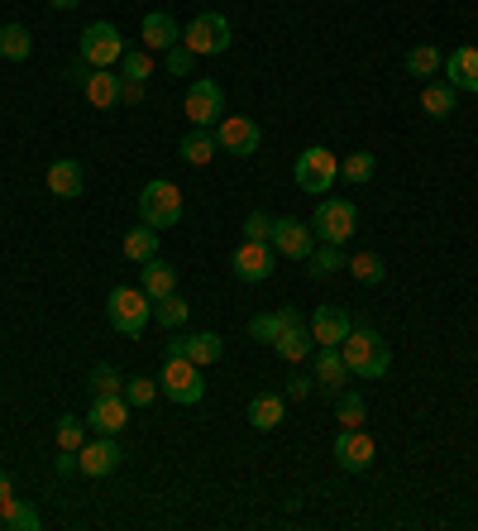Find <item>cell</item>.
<instances>
[{"label": "cell", "instance_id": "cell-25", "mask_svg": "<svg viewBox=\"0 0 478 531\" xmlns=\"http://www.w3.org/2000/svg\"><path fill=\"white\" fill-rule=\"evenodd\" d=\"M273 350H278V359H287V364H302V359H311L316 354V335H311V326H292V331H283L278 340H273Z\"/></svg>", "mask_w": 478, "mask_h": 531}, {"label": "cell", "instance_id": "cell-45", "mask_svg": "<svg viewBox=\"0 0 478 531\" xmlns=\"http://www.w3.org/2000/svg\"><path fill=\"white\" fill-rule=\"evenodd\" d=\"M120 101L139 106V101H144V82H120Z\"/></svg>", "mask_w": 478, "mask_h": 531}, {"label": "cell", "instance_id": "cell-7", "mask_svg": "<svg viewBox=\"0 0 478 531\" xmlns=\"http://www.w3.org/2000/svg\"><path fill=\"white\" fill-rule=\"evenodd\" d=\"M77 53H82V63L87 67H115L120 58H125V39H120V29H115L110 20H96V24L82 29Z\"/></svg>", "mask_w": 478, "mask_h": 531}, {"label": "cell", "instance_id": "cell-32", "mask_svg": "<svg viewBox=\"0 0 478 531\" xmlns=\"http://www.w3.org/2000/svg\"><path fill=\"white\" fill-rule=\"evenodd\" d=\"M345 268L354 273V283H364V288H378V283L388 278V264H383V259H378L373 249H364V254H354V259H349Z\"/></svg>", "mask_w": 478, "mask_h": 531}, {"label": "cell", "instance_id": "cell-33", "mask_svg": "<svg viewBox=\"0 0 478 531\" xmlns=\"http://www.w3.org/2000/svg\"><path fill=\"white\" fill-rule=\"evenodd\" d=\"M0 522H5L10 531H39V527H44V517L29 508V503H20V498L0 503Z\"/></svg>", "mask_w": 478, "mask_h": 531}, {"label": "cell", "instance_id": "cell-26", "mask_svg": "<svg viewBox=\"0 0 478 531\" xmlns=\"http://www.w3.org/2000/svg\"><path fill=\"white\" fill-rule=\"evenodd\" d=\"M283 417H287V398H278V393H259L249 402V426L254 431H278Z\"/></svg>", "mask_w": 478, "mask_h": 531}, {"label": "cell", "instance_id": "cell-14", "mask_svg": "<svg viewBox=\"0 0 478 531\" xmlns=\"http://www.w3.org/2000/svg\"><path fill=\"white\" fill-rule=\"evenodd\" d=\"M268 244H273L278 254H287V259H302V264H306V254L316 249V230H311L306 221L278 216V221H273V240H268Z\"/></svg>", "mask_w": 478, "mask_h": 531}, {"label": "cell", "instance_id": "cell-20", "mask_svg": "<svg viewBox=\"0 0 478 531\" xmlns=\"http://www.w3.org/2000/svg\"><path fill=\"white\" fill-rule=\"evenodd\" d=\"M120 82L125 77H115L110 67H91L87 77H82V91H87V101L96 111H115L120 106Z\"/></svg>", "mask_w": 478, "mask_h": 531}, {"label": "cell", "instance_id": "cell-19", "mask_svg": "<svg viewBox=\"0 0 478 531\" xmlns=\"http://www.w3.org/2000/svg\"><path fill=\"white\" fill-rule=\"evenodd\" d=\"M316 383L326 388L330 398H340L349 383V369H345V354L340 345H316Z\"/></svg>", "mask_w": 478, "mask_h": 531}, {"label": "cell", "instance_id": "cell-43", "mask_svg": "<svg viewBox=\"0 0 478 531\" xmlns=\"http://www.w3.org/2000/svg\"><path fill=\"white\" fill-rule=\"evenodd\" d=\"M244 240H259V244L273 240V216H268V211H254V216L244 221Z\"/></svg>", "mask_w": 478, "mask_h": 531}, {"label": "cell", "instance_id": "cell-41", "mask_svg": "<svg viewBox=\"0 0 478 531\" xmlns=\"http://www.w3.org/2000/svg\"><path fill=\"white\" fill-rule=\"evenodd\" d=\"M153 398H158V383L153 378H125V402L130 407H149Z\"/></svg>", "mask_w": 478, "mask_h": 531}, {"label": "cell", "instance_id": "cell-9", "mask_svg": "<svg viewBox=\"0 0 478 531\" xmlns=\"http://www.w3.org/2000/svg\"><path fill=\"white\" fill-rule=\"evenodd\" d=\"M187 120H192V130H211V125H220V115H225V91H220V82H211V77H196L192 87H187Z\"/></svg>", "mask_w": 478, "mask_h": 531}, {"label": "cell", "instance_id": "cell-47", "mask_svg": "<svg viewBox=\"0 0 478 531\" xmlns=\"http://www.w3.org/2000/svg\"><path fill=\"white\" fill-rule=\"evenodd\" d=\"M53 10H72V5H82V0H48Z\"/></svg>", "mask_w": 478, "mask_h": 531}, {"label": "cell", "instance_id": "cell-37", "mask_svg": "<svg viewBox=\"0 0 478 531\" xmlns=\"http://www.w3.org/2000/svg\"><path fill=\"white\" fill-rule=\"evenodd\" d=\"M335 412H340V431H354V426H364V412H369V407H364V398H359V393H340V398H335Z\"/></svg>", "mask_w": 478, "mask_h": 531}, {"label": "cell", "instance_id": "cell-8", "mask_svg": "<svg viewBox=\"0 0 478 531\" xmlns=\"http://www.w3.org/2000/svg\"><path fill=\"white\" fill-rule=\"evenodd\" d=\"M230 20L225 15H196L187 29H182V44L192 48L196 58H216V53H225L230 48Z\"/></svg>", "mask_w": 478, "mask_h": 531}, {"label": "cell", "instance_id": "cell-42", "mask_svg": "<svg viewBox=\"0 0 478 531\" xmlns=\"http://www.w3.org/2000/svg\"><path fill=\"white\" fill-rule=\"evenodd\" d=\"M163 67H168L173 77H187V72L196 67V53L187 44H177V48H168V53H163Z\"/></svg>", "mask_w": 478, "mask_h": 531}, {"label": "cell", "instance_id": "cell-22", "mask_svg": "<svg viewBox=\"0 0 478 531\" xmlns=\"http://www.w3.org/2000/svg\"><path fill=\"white\" fill-rule=\"evenodd\" d=\"M440 72H445V82L455 91H478V48H469V44L455 48Z\"/></svg>", "mask_w": 478, "mask_h": 531}, {"label": "cell", "instance_id": "cell-44", "mask_svg": "<svg viewBox=\"0 0 478 531\" xmlns=\"http://www.w3.org/2000/svg\"><path fill=\"white\" fill-rule=\"evenodd\" d=\"M311 383H316V378H306V374H292V378H287V398H292V402L311 398Z\"/></svg>", "mask_w": 478, "mask_h": 531}, {"label": "cell", "instance_id": "cell-3", "mask_svg": "<svg viewBox=\"0 0 478 531\" xmlns=\"http://www.w3.org/2000/svg\"><path fill=\"white\" fill-rule=\"evenodd\" d=\"M139 221L153 225V230H173L182 221V187L163 182V177L144 182V192H139Z\"/></svg>", "mask_w": 478, "mask_h": 531}, {"label": "cell", "instance_id": "cell-31", "mask_svg": "<svg viewBox=\"0 0 478 531\" xmlns=\"http://www.w3.org/2000/svg\"><path fill=\"white\" fill-rule=\"evenodd\" d=\"M345 264H349V259H345V249H340V244H321V249H311V254H306V273H311V278H335Z\"/></svg>", "mask_w": 478, "mask_h": 531}, {"label": "cell", "instance_id": "cell-38", "mask_svg": "<svg viewBox=\"0 0 478 531\" xmlns=\"http://www.w3.org/2000/svg\"><path fill=\"white\" fill-rule=\"evenodd\" d=\"M373 173H378V158H373V154H349L345 163H340V177H345L349 187H359V182H369Z\"/></svg>", "mask_w": 478, "mask_h": 531}, {"label": "cell", "instance_id": "cell-28", "mask_svg": "<svg viewBox=\"0 0 478 531\" xmlns=\"http://www.w3.org/2000/svg\"><path fill=\"white\" fill-rule=\"evenodd\" d=\"M216 149H220L216 130H192L182 144H177V158H182V163H192V168H206V163L216 158Z\"/></svg>", "mask_w": 478, "mask_h": 531}, {"label": "cell", "instance_id": "cell-24", "mask_svg": "<svg viewBox=\"0 0 478 531\" xmlns=\"http://www.w3.org/2000/svg\"><path fill=\"white\" fill-rule=\"evenodd\" d=\"M139 288L149 292V302H163L168 292H177V268L163 264V259H149L139 268Z\"/></svg>", "mask_w": 478, "mask_h": 531}, {"label": "cell", "instance_id": "cell-4", "mask_svg": "<svg viewBox=\"0 0 478 531\" xmlns=\"http://www.w3.org/2000/svg\"><path fill=\"white\" fill-rule=\"evenodd\" d=\"M311 230H316V240H321V244H340V249H345L349 235L359 230V211H354V201L321 197V201H316V216H311Z\"/></svg>", "mask_w": 478, "mask_h": 531}, {"label": "cell", "instance_id": "cell-17", "mask_svg": "<svg viewBox=\"0 0 478 531\" xmlns=\"http://www.w3.org/2000/svg\"><path fill=\"white\" fill-rule=\"evenodd\" d=\"M87 426H91V431H101V436H120V431L130 426V402H125V393H115V398H96V402H91Z\"/></svg>", "mask_w": 478, "mask_h": 531}, {"label": "cell", "instance_id": "cell-15", "mask_svg": "<svg viewBox=\"0 0 478 531\" xmlns=\"http://www.w3.org/2000/svg\"><path fill=\"white\" fill-rule=\"evenodd\" d=\"M163 350H168V354H182V359H192L196 369H206V364H216L220 354H225V340H220L216 331H196V335H173Z\"/></svg>", "mask_w": 478, "mask_h": 531}, {"label": "cell", "instance_id": "cell-36", "mask_svg": "<svg viewBox=\"0 0 478 531\" xmlns=\"http://www.w3.org/2000/svg\"><path fill=\"white\" fill-rule=\"evenodd\" d=\"M120 63H125V82H149V77H153V53L144 44L125 48V58H120Z\"/></svg>", "mask_w": 478, "mask_h": 531}, {"label": "cell", "instance_id": "cell-30", "mask_svg": "<svg viewBox=\"0 0 478 531\" xmlns=\"http://www.w3.org/2000/svg\"><path fill=\"white\" fill-rule=\"evenodd\" d=\"M125 259H130V264H149V259H158V230H153V225L125 230Z\"/></svg>", "mask_w": 478, "mask_h": 531}, {"label": "cell", "instance_id": "cell-29", "mask_svg": "<svg viewBox=\"0 0 478 531\" xmlns=\"http://www.w3.org/2000/svg\"><path fill=\"white\" fill-rule=\"evenodd\" d=\"M34 53V34L24 24H0V58L5 63H24Z\"/></svg>", "mask_w": 478, "mask_h": 531}, {"label": "cell", "instance_id": "cell-2", "mask_svg": "<svg viewBox=\"0 0 478 531\" xmlns=\"http://www.w3.org/2000/svg\"><path fill=\"white\" fill-rule=\"evenodd\" d=\"M106 321L115 326L120 335H144V326L153 321V302L144 288H110L106 297Z\"/></svg>", "mask_w": 478, "mask_h": 531}, {"label": "cell", "instance_id": "cell-13", "mask_svg": "<svg viewBox=\"0 0 478 531\" xmlns=\"http://www.w3.org/2000/svg\"><path fill=\"white\" fill-rule=\"evenodd\" d=\"M120 460H125L120 441H115V436H101V441H87L82 450H77V474H87V479H106V474L120 469Z\"/></svg>", "mask_w": 478, "mask_h": 531}, {"label": "cell", "instance_id": "cell-5", "mask_svg": "<svg viewBox=\"0 0 478 531\" xmlns=\"http://www.w3.org/2000/svg\"><path fill=\"white\" fill-rule=\"evenodd\" d=\"M163 398L177 402V407H196V402L206 398V383H201V369H196L192 359H182V354H168L163 359Z\"/></svg>", "mask_w": 478, "mask_h": 531}, {"label": "cell", "instance_id": "cell-35", "mask_svg": "<svg viewBox=\"0 0 478 531\" xmlns=\"http://www.w3.org/2000/svg\"><path fill=\"white\" fill-rule=\"evenodd\" d=\"M153 316H158V321H163L168 331H177V326H182V321L192 316V307H187V297H177V292H168L163 302H153Z\"/></svg>", "mask_w": 478, "mask_h": 531}, {"label": "cell", "instance_id": "cell-34", "mask_svg": "<svg viewBox=\"0 0 478 531\" xmlns=\"http://www.w3.org/2000/svg\"><path fill=\"white\" fill-rule=\"evenodd\" d=\"M440 67H445V58H440V48H435V44L407 48V72H412V77H426V82H431Z\"/></svg>", "mask_w": 478, "mask_h": 531}, {"label": "cell", "instance_id": "cell-23", "mask_svg": "<svg viewBox=\"0 0 478 531\" xmlns=\"http://www.w3.org/2000/svg\"><path fill=\"white\" fill-rule=\"evenodd\" d=\"M292 326H302V316H297V307H278V311H263V316H254L249 321V335L259 340V345H273L283 331H292Z\"/></svg>", "mask_w": 478, "mask_h": 531}, {"label": "cell", "instance_id": "cell-39", "mask_svg": "<svg viewBox=\"0 0 478 531\" xmlns=\"http://www.w3.org/2000/svg\"><path fill=\"white\" fill-rule=\"evenodd\" d=\"M91 388H96V398H115V393H125V378L115 374V369H110V364H96V369H91V378H87Z\"/></svg>", "mask_w": 478, "mask_h": 531}, {"label": "cell", "instance_id": "cell-1", "mask_svg": "<svg viewBox=\"0 0 478 531\" xmlns=\"http://www.w3.org/2000/svg\"><path fill=\"white\" fill-rule=\"evenodd\" d=\"M340 354H345V369L359 378H388L392 369V350L383 345V335L364 326V321H354V331L340 340Z\"/></svg>", "mask_w": 478, "mask_h": 531}, {"label": "cell", "instance_id": "cell-40", "mask_svg": "<svg viewBox=\"0 0 478 531\" xmlns=\"http://www.w3.org/2000/svg\"><path fill=\"white\" fill-rule=\"evenodd\" d=\"M82 445H87L82 417H58V450H82Z\"/></svg>", "mask_w": 478, "mask_h": 531}, {"label": "cell", "instance_id": "cell-27", "mask_svg": "<svg viewBox=\"0 0 478 531\" xmlns=\"http://www.w3.org/2000/svg\"><path fill=\"white\" fill-rule=\"evenodd\" d=\"M459 106V91L450 82H426L421 87V111L431 115V120H450Z\"/></svg>", "mask_w": 478, "mask_h": 531}, {"label": "cell", "instance_id": "cell-21", "mask_svg": "<svg viewBox=\"0 0 478 531\" xmlns=\"http://www.w3.org/2000/svg\"><path fill=\"white\" fill-rule=\"evenodd\" d=\"M349 331H354V316H349L345 307H316V316H311L316 345H340Z\"/></svg>", "mask_w": 478, "mask_h": 531}, {"label": "cell", "instance_id": "cell-18", "mask_svg": "<svg viewBox=\"0 0 478 531\" xmlns=\"http://www.w3.org/2000/svg\"><path fill=\"white\" fill-rule=\"evenodd\" d=\"M48 192L63 201L82 197V192H87V168H82L77 158H53V163H48Z\"/></svg>", "mask_w": 478, "mask_h": 531}, {"label": "cell", "instance_id": "cell-12", "mask_svg": "<svg viewBox=\"0 0 478 531\" xmlns=\"http://www.w3.org/2000/svg\"><path fill=\"white\" fill-rule=\"evenodd\" d=\"M273 244H259V240H244L230 254V268H235V278L239 283H268L273 278Z\"/></svg>", "mask_w": 478, "mask_h": 531}, {"label": "cell", "instance_id": "cell-11", "mask_svg": "<svg viewBox=\"0 0 478 531\" xmlns=\"http://www.w3.org/2000/svg\"><path fill=\"white\" fill-rule=\"evenodd\" d=\"M373 460H378V445H373V436L364 426L335 436V465L345 469V474H364V469H373Z\"/></svg>", "mask_w": 478, "mask_h": 531}, {"label": "cell", "instance_id": "cell-46", "mask_svg": "<svg viewBox=\"0 0 478 531\" xmlns=\"http://www.w3.org/2000/svg\"><path fill=\"white\" fill-rule=\"evenodd\" d=\"M10 498H15V484H10V474L0 469V503H10Z\"/></svg>", "mask_w": 478, "mask_h": 531}, {"label": "cell", "instance_id": "cell-6", "mask_svg": "<svg viewBox=\"0 0 478 531\" xmlns=\"http://www.w3.org/2000/svg\"><path fill=\"white\" fill-rule=\"evenodd\" d=\"M292 177H297V187L311 192V197H316V192H330V187H335V177H340V158L330 154V149H321V144H311V149L297 154Z\"/></svg>", "mask_w": 478, "mask_h": 531}, {"label": "cell", "instance_id": "cell-16", "mask_svg": "<svg viewBox=\"0 0 478 531\" xmlns=\"http://www.w3.org/2000/svg\"><path fill=\"white\" fill-rule=\"evenodd\" d=\"M139 44L149 48V53H168V48L182 44V29H177V20L168 10H149L144 24H139Z\"/></svg>", "mask_w": 478, "mask_h": 531}, {"label": "cell", "instance_id": "cell-10", "mask_svg": "<svg viewBox=\"0 0 478 531\" xmlns=\"http://www.w3.org/2000/svg\"><path fill=\"white\" fill-rule=\"evenodd\" d=\"M259 120H249V115H220V125H216V144L225 149V154H235V158H249V154H259Z\"/></svg>", "mask_w": 478, "mask_h": 531}]
</instances>
